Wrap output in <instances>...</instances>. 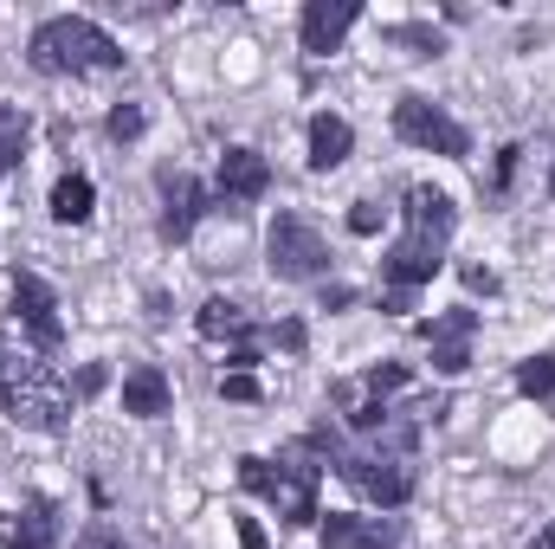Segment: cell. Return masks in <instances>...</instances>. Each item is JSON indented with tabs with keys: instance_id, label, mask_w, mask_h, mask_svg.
<instances>
[{
	"instance_id": "6da1fadb",
	"label": "cell",
	"mask_w": 555,
	"mask_h": 549,
	"mask_svg": "<svg viewBox=\"0 0 555 549\" xmlns=\"http://www.w3.org/2000/svg\"><path fill=\"white\" fill-rule=\"evenodd\" d=\"M26 59H33V72H46V78H91V72H117V65H124V46H117L104 26H91V20H78V13H59V20H46V26L26 39Z\"/></svg>"
},
{
	"instance_id": "7a4b0ae2",
	"label": "cell",
	"mask_w": 555,
	"mask_h": 549,
	"mask_svg": "<svg viewBox=\"0 0 555 549\" xmlns=\"http://www.w3.org/2000/svg\"><path fill=\"white\" fill-rule=\"evenodd\" d=\"M310 452H323L369 505H382V511H401L408 498H414V465L401 459V452H388V446H369V452H356V446H343L330 426H317L310 433Z\"/></svg>"
},
{
	"instance_id": "3957f363",
	"label": "cell",
	"mask_w": 555,
	"mask_h": 549,
	"mask_svg": "<svg viewBox=\"0 0 555 549\" xmlns=\"http://www.w3.org/2000/svg\"><path fill=\"white\" fill-rule=\"evenodd\" d=\"M0 408H7L13 426L59 433L65 413H72V388H65L39 356H13V362H0Z\"/></svg>"
},
{
	"instance_id": "277c9868",
	"label": "cell",
	"mask_w": 555,
	"mask_h": 549,
	"mask_svg": "<svg viewBox=\"0 0 555 549\" xmlns=\"http://www.w3.org/2000/svg\"><path fill=\"white\" fill-rule=\"evenodd\" d=\"M240 485L253 491V498H266L284 524H310L317 518V465H304V459H240Z\"/></svg>"
},
{
	"instance_id": "5b68a950",
	"label": "cell",
	"mask_w": 555,
	"mask_h": 549,
	"mask_svg": "<svg viewBox=\"0 0 555 549\" xmlns=\"http://www.w3.org/2000/svg\"><path fill=\"white\" fill-rule=\"evenodd\" d=\"M266 266H272V278H284V284H310V278L330 272V240H323L310 220L278 214L272 233H266Z\"/></svg>"
},
{
	"instance_id": "8992f818",
	"label": "cell",
	"mask_w": 555,
	"mask_h": 549,
	"mask_svg": "<svg viewBox=\"0 0 555 549\" xmlns=\"http://www.w3.org/2000/svg\"><path fill=\"white\" fill-rule=\"evenodd\" d=\"M395 137L414 142V149H433V155H472V137H465V124H452L433 98H401L395 104Z\"/></svg>"
},
{
	"instance_id": "52a82bcc",
	"label": "cell",
	"mask_w": 555,
	"mask_h": 549,
	"mask_svg": "<svg viewBox=\"0 0 555 549\" xmlns=\"http://www.w3.org/2000/svg\"><path fill=\"white\" fill-rule=\"evenodd\" d=\"M13 317L26 323V336H33L39 349H59V343H65V317H59V297H52L46 278L13 272Z\"/></svg>"
},
{
	"instance_id": "ba28073f",
	"label": "cell",
	"mask_w": 555,
	"mask_h": 549,
	"mask_svg": "<svg viewBox=\"0 0 555 549\" xmlns=\"http://www.w3.org/2000/svg\"><path fill=\"white\" fill-rule=\"evenodd\" d=\"M356 20H362V0H310V7H304V52H310V59L336 52Z\"/></svg>"
},
{
	"instance_id": "9c48e42d",
	"label": "cell",
	"mask_w": 555,
	"mask_h": 549,
	"mask_svg": "<svg viewBox=\"0 0 555 549\" xmlns=\"http://www.w3.org/2000/svg\"><path fill=\"white\" fill-rule=\"evenodd\" d=\"M439 266H446V246L401 233V246L382 259V278H388V284H401V291H420V284H433V278H439Z\"/></svg>"
},
{
	"instance_id": "30bf717a",
	"label": "cell",
	"mask_w": 555,
	"mask_h": 549,
	"mask_svg": "<svg viewBox=\"0 0 555 549\" xmlns=\"http://www.w3.org/2000/svg\"><path fill=\"white\" fill-rule=\"evenodd\" d=\"M317 537L323 549H401V531L388 518H349V511H330Z\"/></svg>"
},
{
	"instance_id": "8fae6325",
	"label": "cell",
	"mask_w": 555,
	"mask_h": 549,
	"mask_svg": "<svg viewBox=\"0 0 555 549\" xmlns=\"http://www.w3.org/2000/svg\"><path fill=\"white\" fill-rule=\"evenodd\" d=\"M214 188H220V201H259V194L272 188V168H266V155H259V149H227V155H220Z\"/></svg>"
},
{
	"instance_id": "7c38bea8",
	"label": "cell",
	"mask_w": 555,
	"mask_h": 549,
	"mask_svg": "<svg viewBox=\"0 0 555 549\" xmlns=\"http://www.w3.org/2000/svg\"><path fill=\"white\" fill-rule=\"evenodd\" d=\"M401 214H408V233H414V240H433V246H446V240H452V227H459L452 201H446L439 188H426V181L408 188V207H401Z\"/></svg>"
},
{
	"instance_id": "4fadbf2b",
	"label": "cell",
	"mask_w": 555,
	"mask_h": 549,
	"mask_svg": "<svg viewBox=\"0 0 555 549\" xmlns=\"http://www.w3.org/2000/svg\"><path fill=\"white\" fill-rule=\"evenodd\" d=\"M52 537H59V511H52V498H33L20 518L0 511V549H52Z\"/></svg>"
},
{
	"instance_id": "5bb4252c",
	"label": "cell",
	"mask_w": 555,
	"mask_h": 549,
	"mask_svg": "<svg viewBox=\"0 0 555 549\" xmlns=\"http://www.w3.org/2000/svg\"><path fill=\"white\" fill-rule=\"evenodd\" d=\"M162 188H168V214H162V240H188V233H194V220L207 214V188H201L194 175H162Z\"/></svg>"
},
{
	"instance_id": "9a60e30c",
	"label": "cell",
	"mask_w": 555,
	"mask_h": 549,
	"mask_svg": "<svg viewBox=\"0 0 555 549\" xmlns=\"http://www.w3.org/2000/svg\"><path fill=\"white\" fill-rule=\"evenodd\" d=\"M168 375L155 369V362H137L130 375H124V413H137V420H155V413H168Z\"/></svg>"
},
{
	"instance_id": "2e32d148",
	"label": "cell",
	"mask_w": 555,
	"mask_h": 549,
	"mask_svg": "<svg viewBox=\"0 0 555 549\" xmlns=\"http://www.w3.org/2000/svg\"><path fill=\"white\" fill-rule=\"evenodd\" d=\"M349 149H356V130H349L343 117H330V111H323V117H310V168H323V175H330V168H343V162H349Z\"/></svg>"
},
{
	"instance_id": "e0dca14e",
	"label": "cell",
	"mask_w": 555,
	"mask_h": 549,
	"mask_svg": "<svg viewBox=\"0 0 555 549\" xmlns=\"http://www.w3.org/2000/svg\"><path fill=\"white\" fill-rule=\"evenodd\" d=\"M194 323H201V336H207V343H240V349H246V330H253V317H246L233 297H207Z\"/></svg>"
},
{
	"instance_id": "ac0fdd59",
	"label": "cell",
	"mask_w": 555,
	"mask_h": 549,
	"mask_svg": "<svg viewBox=\"0 0 555 549\" xmlns=\"http://www.w3.org/2000/svg\"><path fill=\"white\" fill-rule=\"evenodd\" d=\"M91 201H98L91 181H85V175H65V181L52 188V220H59V227H85V220H91Z\"/></svg>"
},
{
	"instance_id": "d6986e66",
	"label": "cell",
	"mask_w": 555,
	"mask_h": 549,
	"mask_svg": "<svg viewBox=\"0 0 555 549\" xmlns=\"http://www.w3.org/2000/svg\"><path fill=\"white\" fill-rule=\"evenodd\" d=\"M26 142H33V117H26L20 104H0V175H13V168H20Z\"/></svg>"
},
{
	"instance_id": "ffe728a7",
	"label": "cell",
	"mask_w": 555,
	"mask_h": 549,
	"mask_svg": "<svg viewBox=\"0 0 555 549\" xmlns=\"http://www.w3.org/2000/svg\"><path fill=\"white\" fill-rule=\"evenodd\" d=\"M472 330H478V310H439V317H426L420 323V336L433 343V349H446V343H472Z\"/></svg>"
},
{
	"instance_id": "44dd1931",
	"label": "cell",
	"mask_w": 555,
	"mask_h": 549,
	"mask_svg": "<svg viewBox=\"0 0 555 549\" xmlns=\"http://www.w3.org/2000/svg\"><path fill=\"white\" fill-rule=\"evenodd\" d=\"M401 388H408V369H401V362H382V369L362 375V395H375V401H388V395H401Z\"/></svg>"
},
{
	"instance_id": "7402d4cb",
	"label": "cell",
	"mask_w": 555,
	"mask_h": 549,
	"mask_svg": "<svg viewBox=\"0 0 555 549\" xmlns=\"http://www.w3.org/2000/svg\"><path fill=\"white\" fill-rule=\"evenodd\" d=\"M517 388H524V395H555V356H530V362L517 369Z\"/></svg>"
},
{
	"instance_id": "603a6c76",
	"label": "cell",
	"mask_w": 555,
	"mask_h": 549,
	"mask_svg": "<svg viewBox=\"0 0 555 549\" xmlns=\"http://www.w3.org/2000/svg\"><path fill=\"white\" fill-rule=\"evenodd\" d=\"M388 39H395V46H414V59H439V52H446V39H439L433 26H395Z\"/></svg>"
},
{
	"instance_id": "cb8c5ba5",
	"label": "cell",
	"mask_w": 555,
	"mask_h": 549,
	"mask_svg": "<svg viewBox=\"0 0 555 549\" xmlns=\"http://www.w3.org/2000/svg\"><path fill=\"white\" fill-rule=\"evenodd\" d=\"M104 130H111V137H117V142H137V137H142V111H137V104H117Z\"/></svg>"
},
{
	"instance_id": "d4e9b609",
	"label": "cell",
	"mask_w": 555,
	"mask_h": 549,
	"mask_svg": "<svg viewBox=\"0 0 555 549\" xmlns=\"http://www.w3.org/2000/svg\"><path fill=\"white\" fill-rule=\"evenodd\" d=\"M382 220H388V207H375V201H356V214H349V233H382Z\"/></svg>"
},
{
	"instance_id": "484cf974",
	"label": "cell",
	"mask_w": 555,
	"mask_h": 549,
	"mask_svg": "<svg viewBox=\"0 0 555 549\" xmlns=\"http://www.w3.org/2000/svg\"><path fill=\"white\" fill-rule=\"evenodd\" d=\"M433 369H439V375H465V369H472V349H465V343H446V349H433Z\"/></svg>"
},
{
	"instance_id": "4316f807",
	"label": "cell",
	"mask_w": 555,
	"mask_h": 549,
	"mask_svg": "<svg viewBox=\"0 0 555 549\" xmlns=\"http://www.w3.org/2000/svg\"><path fill=\"white\" fill-rule=\"evenodd\" d=\"M220 388H227V401H259V382H253V369H233Z\"/></svg>"
},
{
	"instance_id": "83f0119b",
	"label": "cell",
	"mask_w": 555,
	"mask_h": 549,
	"mask_svg": "<svg viewBox=\"0 0 555 549\" xmlns=\"http://www.w3.org/2000/svg\"><path fill=\"white\" fill-rule=\"evenodd\" d=\"M78 549H130V544H124V531H111V524H91V531L78 537Z\"/></svg>"
},
{
	"instance_id": "f1b7e54d",
	"label": "cell",
	"mask_w": 555,
	"mask_h": 549,
	"mask_svg": "<svg viewBox=\"0 0 555 549\" xmlns=\"http://www.w3.org/2000/svg\"><path fill=\"white\" fill-rule=\"evenodd\" d=\"M465 284H472V291H485V297H491V291H498V272H485V266H465Z\"/></svg>"
},
{
	"instance_id": "f546056e",
	"label": "cell",
	"mask_w": 555,
	"mask_h": 549,
	"mask_svg": "<svg viewBox=\"0 0 555 549\" xmlns=\"http://www.w3.org/2000/svg\"><path fill=\"white\" fill-rule=\"evenodd\" d=\"M240 549H272V544H266V531H259L253 518H240Z\"/></svg>"
},
{
	"instance_id": "4dcf8cb0",
	"label": "cell",
	"mask_w": 555,
	"mask_h": 549,
	"mask_svg": "<svg viewBox=\"0 0 555 549\" xmlns=\"http://www.w3.org/2000/svg\"><path fill=\"white\" fill-rule=\"evenodd\" d=\"M382 304H388V310H414V291H401V284H388V291H382Z\"/></svg>"
},
{
	"instance_id": "1f68e13d",
	"label": "cell",
	"mask_w": 555,
	"mask_h": 549,
	"mask_svg": "<svg viewBox=\"0 0 555 549\" xmlns=\"http://www.w3.org/2000/svg\"><path fill=\"white\" fill-rule=\"evenodd\" d=\"M272 336L284 343V349H304V323H278Z\"/></svg>"
},
{
	"instance_id": "d6a6232c",
	"label": "cell",
	"mask_w": 555,
	"mask_h": 549,
	"mask_svg": "<svg viewBox=\"0 0 555 549\" xmlns=\"http://www.w3.org/2000/svg\"><path fill=\"white\" fill-rule=\"evenodd\" d=\"M530 549H555V524H543V531L530 537Z\"/></svg>"
},
{
	"instance_id": "836d02e7",
	"label": "cell",
	"mask_w": 555,
	"mask_h": 549,
	"mask_svg": "<svg viewBox=\"0 0 555 549\" xmlns=\"http://www.w3.org/2000/svg\"><path fill=\"white\" fill-rule=\"evenodd\" d=\"M550 194H555V168H550Z\"/></svg>"
}]
</instances>
